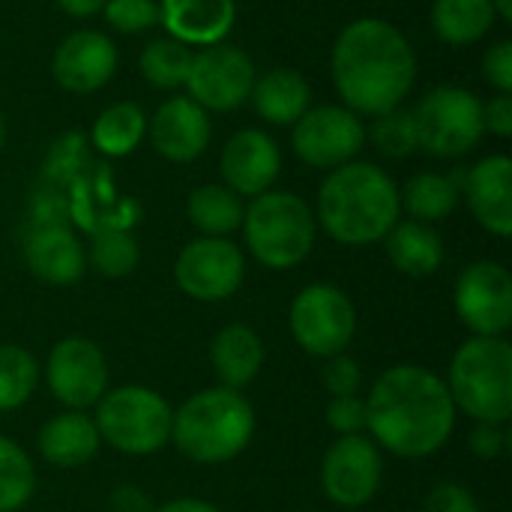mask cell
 <instances>
[{
	"mask_svg": "<svg viewBox=\"0 0 512 512\" xmlns=\"http://www.w3.org/2000/svg\"><path fill=\"white\" fill-rule=\"evenodd\" d=\"M330 75L348 111L378 117L399 108L414 90L417 54L390 21L357 18L333 42Z\"/></svg>",
	"mask_w": 512,
	"mask_h": 512,
	"instance_id": "1",
	"label": "cell"
},
{
	"mask_svg": "<svg viewBox=\"0 0 512 512\" xmlns=\"http://www.w3.org/2000/svg\"><path fill=\"white\" fill-rule=\"evenodd\" d=\"M456 426V405L447 384L423 366L387 369L366 402V429L378 444L405 459H420L447 444Z\"/></svg>",
	"mask_w": 512,
	"mask_h": 512,
	"instance_id": "2",
	"label": "cell"
},
{
	"mask_svg": "<svg viewBox=\"0 0 512 512\" xmlns=\"http://www.w3.org/2000/svg\"><path fill=\"white\" fill-rule=\"evenodd\" d=\"M399 186L369 162H345L327 174L318 189L321 228L345 246L378 243L399 222Z\"/></svg>",
	"mask_w": 512,
	"mask_h": 512,
	"instance_id": "3",
	"label": "cell"
},
{
	"mask_svg": "<svg viewBox=\"0 0 512 512\" xmlns=\"http://www.w3.org/2000/svg\"><path fill=\"white\" fill-rule=\"evenodd\" d=\"M255 432L252 405L228 387L195 393L171 423V441L198 465H219L246 450Z\"/></svg>",
	"mask_w": 512,
	"mask_h": 512,
	"instance_id": "4",
	"label": "cell"
},
{
	"mask_svg": "<svg viewBox=\"0 0 512 512\" xmlns=\"http://www.w3.org/2000/svg\"><path fill=\"white\" fill-rule=\"evenodd\" d=\"M450 399L477 423L504 426L512 414V348L501 336L468 339L450 363Z\"/></svg>",
	"mask_w": 512,
	"mask_h": 512,
	"instance_id": "5",
	"label": "cell"
},
{
	"mask_svg": "<svg viewBox=\"0 0 512 512\" xmlns=\"http://www.w3.org/2000/svg\"><path fill=\"white\" fill-rule=\"evenodd\" d=\"M240 228L252 258L270 270H291L306 261L318 234V222L309 204L279 189L258 195L243 213Z\"/></svg>",
	"mask_w": 512,
	"mask_h": 512,
	"instance_id": "6",
	"label": "cell"
},
{
	"mask_svg": "<svg viewBox=\"0 0 512 512\" xmlns=\"http://www.w3.org/2000/svg\"><path fill=\"white\" fill-rule=\"evenodd\" d=\"M96 432L114 450L129 456H147L171 441L174 411L147 387H120L99 402Z\"/></svg>",
	"mask_w": 512,
	"mask_h": 512,
	"instance_id": "7",
	"label": "cell"
},
{
	"mask_svg": "<svg viewBox=\"0 0 512 512\" xmlns=\"http://www.w3.org/2000/svg\"><path fill=\"white\" fill-rule=\"evenodd\" d=\"M414 126L420 150L441 159L465 156L480 144L486 132L483 102L477 93L456 84L435 87L414 108Z\"/></svg>",
	"mask_w": 512,
	"mask_h": 512,
	"instance_id": "8",
	"label": "cell"
},
{
	"mask_svg": "<svg viewBox=\"0 0 512 512\" xmlns=\"http://www.w3.org/2000/svg\"><path fill=\"white\" fill-rule=\"evenodd\" d=\"M291 333L306 354L336 357L345 354L357 315L345 291L336 285H309L291 303Z\"/></svg>",
	"mask_w": 512,
	"mask_h": 512,
	"instance_id": "9",
	"label": "cell"
},
{
	"mask_svg": "<svg viewBox=\"0 0 512 512\" xmlns=\"http://www.w3.org/2000/svg\"><path fill=\"white\" fill-rule=\"evenodd\" d=\"M366 144V126L360 114L345 105H318L309 108L291 132V147L297 159L318 171H333L354 156Z\"/></svg>",
	"mask_w": 512,
	"mask_h": 512,
	"instance_id": "10",
	"label": "cell"
},
{
	"mask_svg": "<svg viewBox=\"0 0 512 512\" xmlns=\"http://www.w3.org/2000/svg\"><path fill=\"white\" fill-rule=\"evenodd\" d=\"M255 78V63L243 48L216 42L192 54L183 87L204 111H234L252 96Z\"/></svg>",
	"mask_w": 512,
	"mask_h": 512,
	"instance_id": "11",
	"label": "cell"
},
{
	"mask_svg": "<svg viewBox=\"0 0 512 512\" xmlns=\"http://www.w3.org/2000/svg\"><path fill=\"white\" fill-rule=\"evenodd\" d=\"M246 276L243 252L225 237H198L186 243L174 264V279L183 294L201 303L228 300Z\"/></svg>",
	"mask_w": 512,
	"mask_h": 512,
	"instance_id": "12",
	"label": "cell"
},
{
	"mask_svg": "<svg viewBox=\"0 0 512 512\" xmlns=\"http://www.w3.org/2000/svg\"><path fill=\"white\" fill-rule=\"evenodd\" d=\"M456 312L477 336H504L512 324V279L507 267L477 261L456 279Z\"/></svg>",
	"mask_w": 512,
	"mask_h": 512,
	"instance_id": "13",
	"label": "cell"
},
{
	"mask_svg": "<svg viewBox=\"0 0 512 512\" xmlns=\"http://www.w3.org/2000/svg\"><path fill=\"white\" fill-rule=\"evenodd\" d=\"M321 483L333 504L363 507L381 486V453L363 435H342L324 456Z\"/></svg>",
	"mask_w": 512,
	"mask_h": 512,
	"instance_id": "14",
	"label": "cell"
},
{
	"mask_svg": "<svg viewBox=\"0 0 512 512\" xmlns=\"http://www.w3.org/2000/svg\"><path fill=\"white\" fill-rule=\"evenodd\" d=\"M45 378H48L51 393L63 405L87 408L99 402L108 387L105 354L90 339H81V336L60 339L48 354Z\"/></svg>",
	"mask_w": 512,
	"mask_h": 512,
	"instance_id": "15",
	"label": "cell"
},
{
	"mask_svg": "<svg viewBox=\"0 0 512 512\" xmlns=\"http://www.w3.org/2000/svg\"><path fill=\"white\" fill-rule=\"evenodd\" d=\"M117 63H120L117 45L105 33L75 30L57 45L51 60V75L66 93L87 96L102 90L114 78Z\"/></svg>",
	"mask_w": 512,
	"mask_h": 512,
	"instance_id": "16",
	"label": "cell"
},
{
	"mask_svg": "<svg viewBox=\"0 0 512 512\" xmlns=\"http://www.w3.org/2000/svg\"><path fill=\"white\" fill-rule=\"evenodd\" d=\"M222 180L240 198H258L273 189L282 171L279 144L264 129H240L228 138L222 159H219Z\"/></svg>",
	"mask_w": 512,
	"mask_h": 512,
	"instance_id": "17",
	"label": "cell"
},
{
	"mask_svg": "<svg viewBox=\"0 0 512 512\" xmlns=\"http://www.w3.org/2000/svg\"><path fill=\"white\" fill-rule=\"evenodd\" d=\"M147 132L162 159L186 165L210 147L213 126L198 102L189 96H171L156 108L153 120H147Z\"/></svg>",
	"mask_w": 512,
	"mask_h": 512,
	"instance_id": "18",
	"label": "cell"
},
{
	"mask_svg": "<svg viewBox=\"0 0 512 512\" xmlns=\"http://www.w3.org/2000/svg\"><path fill=\"white\" fill-rule=\"evenodd\" d=\"M465 195L474 219L495 237L512 234V159L504 153L480 159L465 174Z\"/></svg>",
	"mask_w": 512,
	"mask_h": 512,
	"instance_id": "19",
	"label": "cell"
},
{
	"mask_svg": "<svg viewBox=\"0 0 512 512\" xmlns=\"http://www.w3.org/2000/svg\"><path fill=\"white\" fill-rule=\"evenodd\" d=\"M24 261L30 273L48 285H72L84 273V249L75 231L63 222L33 225L24 237Z\"/></svg>",
	"mask_w": 512,
	"mask_h": 512,
	"instance_id": "20",
	"label": "cell"
},
{
	"mask_svg": "<svg viewBox=\"0 0 512 512\" xmlns=\"http://www.w3.org/2000/svg\"><path fill=\"white\" fill-rule=\"evenodd\" d=\"M237 18L234 0H159V24L183 45L225 42Z\"/></svg>",
	"mask_w": 512,
	"mask_h": 512,
	"instance_id": "21",
	"label": "cell"
},
{
	"mask_svg": "<svg viewBox=\"0 0 512 512\" xmlns=\"http://www.w3.org/2000/svg\"><path fill=\"white\" fill-rule=\"evenodd\" d=\"M249 99L258 117L270 126H294L312 108L309 81L288 66H276L264 72L261 78H255Z\"/></svg>",
	"mask_w": 512,
	"mask_h": 512,
	"instance_id": "22",
	"label": "cell"
},
{
	"mask_svg": "<svg viewBox=\"0 0 512 512\" xmlns=\"http://www.w3.org/2000/svg\"><path fill=\"white\" fill-rule=\"evenodd\" d=\"M210 360H213V369H216V378L222 381V387L240 390L249 381H255V375L261 372L264 345H261L258 333L249 330L246 324H231L213 336Z\"/></svg>",
	"mask_w": 512,
	"mask_h": 512,
	"instance_id": "23",
	"label": "cell"
},
{
	"mask_svg": "<svg viewBox=\"0 0 512 512\" xmlns=\"http://www.w3.org/2000/svg\"><path fill=\"white\" fill-rule=\"evenodd\" d=\"M99 432L96 423L78 411L51 417L39 432V453L45 462L57 468H78L90 462L99 450Z\"/></svg>",
	"mask_w": 512,
	"mask_h": 512,
	"instance_id": "24",
	"label": "cell"
},
{
	"mask_svg": "<svg viewBox=\"0 0 512 512\" xmlns=\"http://www.w3.org/2000/svg\"><path fill=\"white\" fill-rule=\"evenodd\" d=\"M384 243H387V258L393 261V267L414 279L432 276L444 261V243L438 231L429 228L426 222H414V219L396 222L390 234L384 237Z\"/></svg>",
	"mask_w": 512,
	"mask_h": 512,
	"instance_id": "25",
	"label": "cell"
},
{
	"mask_svg": "<svg viewBox=\"0 0 512 512\" xmlns=\"http://www.w3.org/2000/svg\"><path fill=\"white\" fill-rule=\"evenodd\" d=\"M432 30L453 48L483 42L495 27L492 0H432Z\"/></svg>",
	"mask_w": 512,
	"mask_h": 512,
	"instance_id": "26",
	"label": "cell"
},
{
	"mask_svg": "<svg viewBox=\"0 0 512 512\" xmlns=\"http://www.w3.org/2000/svg\"><path fill=\"white\" fill-rule=\"evenodd\" d=\"M147 135V114L141 111V105L135 102H114L108 105L90 129V144L108 156V159H120L129 156Z\"/></svg>",
	"mask_w": 512,
	"mask_h": 512,
	"instance_id": "27",
	"label": "cell"
},
{
	"mask_svg": "<svg viewBox=\"0 0 512 512\" xmlns=\"http://www.w3.org/2000/svg\"><path fill=\"white\" fill-rule=\"evenodd\" d=\"M189 222L204 234V237H228L243 225V201L237 192H231L225 183H207L192 189L186 201Z\"/></svg>",
	"mask_w": 512,
	"mask_h": 512,
	"instance_id": "28",
	"label": "cell"
},
{
	"mask_svg": "<svg viewBox=\"0 0 512 512\" xmlns=\"http://www.w3.org/2000/svg\"><path fill=\"white\" fill-rule=\"evenodd\" d=\"M459 183L450 174H435V171H423L414 174L405 189H399V207L411 213L414 222H441L447 219L456 204H459Z\"/></svg>",
	"mask_w": 512,
	"mask_h": 512,
	"instance_id": "29",
	"label": "cell"
},
{
	"mask_svg": "<svg viewBox=\"0 0 512 512\" xmlns=\"http://www.w3.org/2000/svg\"><path fill=\"white\" fill-rule=\"evenodd\" d=\"M192 48L165 36V39H153L144 45L141 57H138V69L144 75L147 84L159 87V90H177L186 84L189 66H192Z\"/></svg>",
	"mask_w": 512,
	"mask_h": 512,
	"instance_id": "30",
	"label": "cell"
},
{
	"mask_svg": "<svg viewBox=\"0 0 512 512\" xmlns=\"http://www.w3.org/2000/svg\"><path fill=\"white\" fill-rule=\"evenodd\" d=\"M96 273L108 276V279H123L138 267L141 249L135 243V237L123 228H102L93 231L90 237V249L84 255Z\"/></svg>",
	"mask_w": 512,
	"mask_h": 512,
	"instance_id": "31",
	"label": "cell"
},
{
	"mask_svg": "<svg viewBox=\"0 0 512 512\" xmlns=\"http://www.w3.org/2000/svg\"><path fill=\"white\" fill-rule=\"evenodd\" d=\"M36 489V474L27 453L0 435V512L21 510Z\"/></svg>",
	"mask_w": 512,
	"mask_h": 512,
	"instance_id": "32",
	"label": "cell"
},
{
	"mask_svg": "<svg viewBox=\"0 0 512 512\" xmlns=\"http://www.w3.org/2000/svg\"><path fill=\"white\" fill-rule=\"evenodd\" d=\"M39 381V366L21 345H0V411L24 405Z\"/></svg>",
	"mask_w": 512,
	"mask_h": 512,
	"instance_id": "33",
	"label": "cell"
},
{
	"mask_svg": "<svg viewBox=\"0 0 512 512\" xmlns=\"http://www.w3.org/2000/svg\"><path fill=\"white\" fill-rule=\"evenodd\" d=\"M90 165H93V159H90V150H87V138L81 132H66L51 144V150L45 156L42 183L69 189Z\"/></svg>",
	"mask_w": 512,
	"mask_h": 512,
	"instance_id": "34",
	"label": "cell"
},
{
	"mask_svg": "<svg viewBox=\"0 0 512 512\" xmlns=\"http://www.w3.org/2000/svg\"><path fill=\"white\" fill-rule=\"evenodd\" d=\"M372 144L387 156V159H408L411 153L420 150L417 144V126H414V111L408 108H393L375 117L372 123Z\"/></svg>",
	"mask_w": 512,
	"mask_h": 512,
	"instance_id": "35",
	"label": "cell"
},
{
	"mask_svg": "<svg viewBox=\"0 0 512 512\" xmlns=\"http://www.w3.org/2000/svg\"><path fill=\"white\" fill-rule=\"evenodd\" d=\"M102 12L120 33H141L159 24V0H108Z\"/></svg>",
	"mask_w": 512,
	"mask_h": 512,
	"instance_id": "36",
	"label": "cell"
},
{
	"mask_svg": "<svg viewBox=\"0 0 512 512\" xmlns=\"http://www.w3.org/2000/svg\"><path fill=\"white\" fill-rule=\"evenodd\" d=\"M327 423L339 435H360L366 429V402L360 396H333Z\"/></svg>",
	"mask_w": 512,
	"mask_h": 512,
	"instance_id": "37",
	"label": "cell"
},
{
	"mask_svg": "<svg viewBox=\"0 0 512 512\" xmlns=\"http://www.w3.org/2000/svg\"><path fill=\"white\" fill-rule=\"evenodd\" d=\"M321 381H324V387L333 396H357V390L363 384V375H360V366L351 357L336 354V357H327V366L321 372Z\"/></svg>",
	"mask_w": 512,
	"mask_h": 512,
	"instance_id": "38",
	"label": "cell"
},
{
	"mask_svg": "<svg viewBox=\"0 0 512 512\" xmlns=\"http://www.w3.org/2000/svg\"><path fill=\"white\" fill-rule=\"evenodd\" d=\"M483 78L498 90V93H512V42L501 39L495 42L486 57H483Z\"/></svg>",
	"mask_w": 512,
	"mask_h": 512,
	"instance_id": "39",
	"label": "cell"
},
{
	"mask_svg": "<svg viewBox=\"0 0 512 512\" xmlns=\"http://www.w3.org/2000/svg\"><path fill=\"white\" fill-rule=\"evenodd\" d=\"M423 512H480L474 495L465 486L456 483H441L429 492Z\"/></svg>",
	"mask_w": 512,
	"mask_h": 512,
	"instance_id": "40",
	"label": "cell"
},
{
	"mask_svg": "<svg viewBox=\"0 0 512 512\" xmlns=\"http://www.w3.org/2000/svg\"><path fill=\"white\" fill-rule=\"evenodd\" d=\"M483 126L498 135V138H510L512 135V96L510 93H498L495 99L483 102Z\"/></svg>",
	"mask_w": 512,
	"mask_h": 512,
	"instance_id": "41",
	"label": "cell"
},
{
	"mask_svg": "<svg viewBox=\"0 0 512 512\" xmlns=\"http://www.w3.org/2000/svg\"><path fill=\"white\" fill-rule=\"evenodd\" d=\"M504 441H507V435L501 432L498 423H477V429L471 432V450L480 459H498L504 450Z\"/></svg>",
	"mask_w": 512,
	"mask_h": 512,
	"instance_id": "42",
	"label": "cell"
},
{
	"mask_svg": "<svg viewBox=\"0 0 512 512\" xmlns=\"http://www.w3.org/2000/svg\"><path fill=\"white\" fill-rule=\"evenodd\" d=\"M111 507H114V512H150L147 498L138 489H132V486L117 489L114 498H111Z\"/></svg>",
	"mask_w": 512,
	"mask_h": 512,
	"instance_id": "43",
	"label": "cell"
},
{
	"mask_svg": "<svg viewBox=\"0 0 512 512\" xmlns=\"http://www.w3.org/2000/svg\"><path fill=\"white\" fill-rule=\"evenodd\" d=\"M54 3L72 18H90V15H99L108 0H54Z\"/></svg>",
	"mask_w": 512,
	"mask_h": 512,
	"instance_id": "44",
	"label": "cell"
},
{
	"mask_svg": "<svg viewBox=\"0 0 512 512\" xmlns=\"http://www.w3.org/2000/svg\"><path fill=\"white\" fill-rule=\"evenodd\" d=\"M156 512H219L213 504H207V501H195V498H180V501H171V504H165L162 510Z\"/></svg>",
	"mask_w": 512,
	"mask_h": 512,
	"instance_id": "45",
	"label": "cell"
},
{
	"mask_svg": "<svg viewBox=\"0 0 512 512\" xmlns=\"http://www.w3.org/2000/svg\"><path fill=\"white\" fill-rule=\"evenodd\" d=\"M492 6H495V18L498 21H512V0H492Z\"/></svg>",
	"mask_w": 512,
	"mask_h": 512,
	"instance_id": "46",
	"label": "cell"
},
{
	"mask_svg": "<svg viewBox=\"0 0 512 512\" xmlns=\"http://www.w3.org/2000/svg\"><path fill=\"white\" fill-rule=\"evenodd\" d=\"M6 144V120H3V111H0V150Z\"/></svg>",
	"mask_w": 512,
	"mask_h": 512,
	"instance_id": "47",
	"label": "cell"
}]
</instances>
